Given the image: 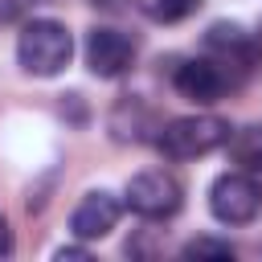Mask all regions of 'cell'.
<instances>
[{
  "label": "cell",
  "instance_id": "cell-1",
  "mask_svg": "<svg viewBox=\"0 0 262 262\" xmlns=\"http://www.w3.org/2000/svg\"><path fill=\"white\" fill-rule=\"evenodd\" d=\"M70 57H74V37H70V29L61 20L37 16L16 37V61L33 78H57L70 66Z\"/></svg>",
  "mask_w": 262,
  "mask_h": 262
},
{
  "label": "cell",
  "instance_id": "cell-2",
  "mask_svg": "<svg viewBox=\"0 0 262 262\" xmlns=\"http://www.w3.org/2000/svg\"><path fill=\"white\" fill-rule=\"evenodd\" d=\"M233 135V127L221 119V115H184V119H172V123H160L156 131V147L168 156V160H201L217 147H225Z\"/></svg>",
  "mask_w": 262,
  "mask_h": 262
},
{
  "label": "cell",
  "instance_id": "cell-3",
  "mask_svg": "<svg viewBox=\"0 0 262 262\" xmlns=\"http://www.w3.org/2000/svg\"><path fill=\"white\" fill-rule=\"evenodd\" d=\"M123 205L147 221H164L172 213H180L184 205V188L172 172L164 168H147V172H135L127 180V192H123Z\"/></svg>",
  "mask_w": 262,
  "mask_h": 262
},
{
  "label": "cell",
  "instance_id": "cell-4",
  "mask_svg": "<svg viewBox=\"0 0 262 262\" xmlns=\"http://www.w3.org/2000/svg\"><path fill=\"white\" fill-rule=\"evenodd\" d=\"M262 209V188L250 172H221L209 184V213L221 225H250Z\"/></svg>",
  "mask_w": 262,
  "mask_h": 262
},
{
  "label": "cell",
  "instance_id": "cell-5",
  "mask_svg": "<svg viewBox=\"0 0 262 262\" xmlns=\"http://www.w3.org/2000/svg\"><path fill=\"white\" fill-rule=\"evenodd\" d=\"M135 61V41L119 29L94 25L86 33V66L94 78H123Z\"/></svg>",
  "mask_w": 262,
  "mask_h": 262
},
{
  "label": "cell",
  "instance_id": "cell-6",
  "mask_svg": "<svg viewBox=\"0 0 262 262\" xmlns=\"http://www.w3.org/2000/svg\"><path fill=\"white\" fill-rule=\"evenodd\" d=\"M119 217H123V201L115 192H106V188H94V192H86L78 201V209L70 217V233L82 237V242H98L119 225Z\"/></svg>",
  "mask_w": 262,
  "mask_h": 262
},
{
  "label": "cell",
  "instance_id": "cell-7",
  "mask_svg": "<svg viewBox=\"0 0 262 262\" xmlns=\"http://www.w3.org/2000/svg\"><path fill=\"white\" fill-rule=\"evenodd\" d=\"M172 86H176L180 98H188V102H196V106H209V102H217V98L225 94L229 78H225V70H221L217 61L192 57V61H180V66H176Z\"/></svg>",
  "mask_w": 262,
  "mask_h": 262
},
{
  "label": "cell",
  "instance_id": "cell-8",
  "mask_svg": "<svg viewBox=\"0 0 262 262\" xmlns=\"http://www.w3.org/2000/svg\"><path fill=\"white\" fill-rule=\"evenodd\" d=\"M147 131H160V123H156V115H151L139 98L115 102V111H111V135H115L119 143H143Z\"/></svg>",
  "mask_w": 262,
  "mask_h": 262
},
{
  "label": "cell",
  "instance_id": "cell-9",
  "mask_svg": "<svg viewBox=\"0 0 262 262\" xmlns=\"http://www.w3.org/2000/svg\"><path fill=\"white\" fill-rule=\"evenodd\" d=\"M205 45H209L213 53H221L225 61H229V57H237L242 66H250V61H254V41L246 37V29H242V25H225V20H221V25H213V29L205 33Z\"/></svg>",
  "mask_w": 262,
  "mask_h": 262
},
{
  "label": "cell",
  "instance_id": "cell-10",
  "mask_svg": "<svg viewBox=\"0 0 262 262\" xmlns=\"http://www.w3.org/2000/svg\"><path fill=\"white\" fill-rule=\"evenodd\" d=\"M229 156L242 172H262V123H250L242 127L237 135H229Z\"/></svg>",
  "mask_w": 262,
  "mask_h": 262
},
{
  "label": "cell",
  "instance_id": "cell-11",
  "mask_svg": "<svg viewBox=\"0 0 262 262\" xmlns=\"http://www.w3.org/2000/svg\"><path fill=\"white\" fill-rule=\"evenodd\" d=\"M151 20H184V16H192L196 8H201V0H135Z\"/></svg>",
  "mask_w": 262,
  "mask_h": 262
},
{
  "label": "cell",
  "instance_id": "cell-12",
  "mask_svg": "<svg viewBox=\"0 0 262 262\" xmlns=\"http://www.w3.org/2000/svg\"><path fill=\"white\" fill-rule=\"evenodd\" d=\"M180 254L184 258H196V262H205V258H233V246L229 242H217V237H192Z\"/></svg>",
  "mask_w": 262,
  "mask_h": 262
},
{
  "label": "cell",
  "instance_id": "cell-13",
  "mask_svg": "<svg viewBox=\"0 0 262 262\" xmlns=\"http://www.w3.org/2000/svg\"><path fill=\"white\" fill-rule=\"evenodd\" d=\"M29 4H33V0H0V25H8V20H20Z\"/></svg>",
  "mask_w": 262,
  "mask_h": 262
},
{
  "label": "cell",
  "instance_id": "cell-14",
  "mask_svg": "<svg viewBox=\"0 0 262 262\" xmlns=\"http://www.w3.org/2000/svg\"><path fill=\"white\" fill-rule=\"evenodd\" d=\"M12 250V229H8V217L0 213V254H8Z\"/></svg>",
  "mask_w": 262,
  "mask_h": 262
},
{
  "label": "cell",
  "instance_id": "cell-15",
  "mask_svg": "<svg viewBox=\"0 0 262 262\" xmlns=\"http://www.w3.org/2000/svg\"><path fill=\"white\" fill-rule=\"evenodd\" d=\"M57 258H90V250H86V246H61Z\"/></svg>",
  "mask_w": 262,
  "mask_h": 262
},
{
  "label": "cell",
  "instance_id": "cell-16",
  "mask_svg": "<svg viewBox=\"0 0 262 262\" xmlns=\"http://www.w3.org/2000/svg\"><path fill=\"white\" fill-rule=\"evenodd\" d=\"M94 8H102V12H115V8H123V0H90Z\"/></svg>",
  "mask_w": 262,
  "mask_h": 262
}]
</instances>
